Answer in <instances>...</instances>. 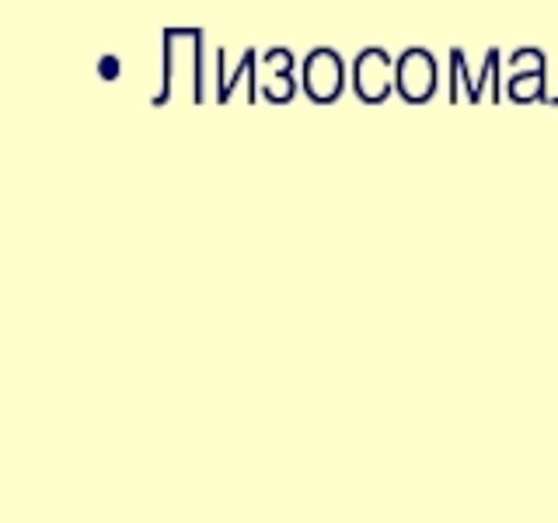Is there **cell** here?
Masks as SVG:
<instances>
[{"label": "cell", "mask_w": 558, "mask_h": 523, "mask_svg": "<svg viewBox=\"0 0 558 523\" xmlns=\"http://www.w3.org/2000/svg\"><path fill=\"white\" fill-rule=\"evenodd\" d=\"M436 84H440V70L429 49H405L395 60V95L409 105H426L436 95Z\"/></svg>", "instance_id": "6da1fadb"}, {"label": "cell", "mask_w": 558, "mask_h": 523, "mask_svg": "<svg viewBox=\"0 0 558 523\" xmlns=\"http://www.w3.org/2000/svg\"><path fill=\"white\" fill-rule=\"evenodd\" d=\"M450 101H468V105H478V95H475V77L468 74V63H464V52L461 49H450Z\"/></svg>", "instance_id": "8992f818"}, {"label": "cell", "mask_w": 558, "mask_h": 523, "mask_svg": "<svg viewBox=\"0 0 558 523\" xmlns=\"http://www.w3.org/2000/svg\"><path fill=\"white\" fill-rule=\"evenodd\" d=\"M258 92H266V98L269 101H276V105H287L290 98H293V81H290V74H269V81L258 87Z\"/></svg>", "instance_id": "9c48e42d"}, {"label": "cell", "mask_w": 558, "mask_h": 523, "mask_svg": "<svg viewBox=\"0 0 558 523\" xmlns=\"http://www.w3.org/2000/svg\"><path fill=\"white\" fill-rule=\"evenodd\" d=\"M506 95L517 105H531V101H548L545 95V70H517L506 84Z\"/></svg>", "instance_id": "5b68a950"}, {"label": "cell", "mask_w": 558, "mask_h": 523, "mask_svg": "<svg viewBox=\"0 0 558 523\" xmlns=\"http://www.w3.org/2000/svg\"><path fill=\"white\" fill-rule=\"evenodd\" d=\"M266 70H269V74H290V70H293V52L290 49H269L266 52Z\"/></svg>", "instance_id": "8fae6325"}, {"label": "cell", "mask_w": 558, "mask_h": 523, "mask_svg": "<svg viewBox=\"0 0 558 523\" xmlns=\"http://www.w3.org/2000/svg\"><path fill=\"white\" fill-rule=\"evenodd\" d=\"M179 66L196 70L203 77V28H165V74H161V92L154 95V109H161L171 98Z\"/></svg>", "instance_id": "7a4b0ae2"}, {"label": "cell", "mask_w": 558, "mask_h": 523, "mask_svg": "<svg viewBox=\"0 0 558 523\" xmlns=\"http://www.w3.org/2000/svg\"><path fill=\"white\" fill-rule=\"evenodd\" d=\"M353 92L363 105H380L395 92V63L380 46L363 49L353 60Z\"/></svg>", "instance_id": "277c9868"}, {"label": "cell", "mask_w": 558, "mask_h": 523, "mask_svg": "<svg viewBox=\"0 0 558 523\" xmlns=\"http://www.w3.org/2000/svg\"><path fill=\"white\" fill-rule=\"evenodd\" d=\"M98 74H101V81H119V57H101Z\"/></svg>", "instance_id": "7c38bea8"}, {"label": "cell", "mask_w": 558, "mask_h": 523, "mask_svg": "<svg viewBox=\"0 0 558 523\" xmlns=\"http://www.w3.org/2000/svg\"><path fill=\"white\" fill-rule=\"evenodd\" d=\"M258 70V52L255 49H244V57H241V70L231 77V81H223L220 87H217V101L223 105V101H231V95H234V87H238V81L241 77H252Z\"/></svg>", "instance_id": "ba28073f"}, {"label": "cell", "mask_w": 558, "mask_h": 523, "mask_svg": "<svg viewBox=\"0 0 558 523\" xmlns=\"http://www.w3.org/2000/svg\"><path fill=\"white\" fill-rule=\"evenodd\" d=\"M510 66L513 70H548L545 66V52H541V49H517L510 57Z\"/></svg>", "instance_id": "30bf717a"}, {"label": "cell", "mask_w": 558, "mask_h": 523, "mask_svg": "<svg viewBox=\"0 0 558 523\" xmlns=\"http://www.w3.org/2000/svg\"><path fill=\"white\" fill-rule=\"evenodd\" d=\"M345 84V66L336 49H314L311 57L301 66V92L314 101V105H331L342 95Z\"/></svg>", "instance_id": "3957f363"}, {"label": "cell", "mask_w": 558, "mask_h": 523, "mask_svg": "<svg viewBox=\"0 0 558 523\" xmlns=\"http://www.w3.org/2000/svg\"><path fill=\"white\" fill-rule=\"evenodd\" d=\"M485 87H493V92H488V101H502V84H499V49H488V52H485L482 77L475 81V95H478V101L485 98Z\"/></svg>", "instance_id": "52a82bcc"}]
</instances>
